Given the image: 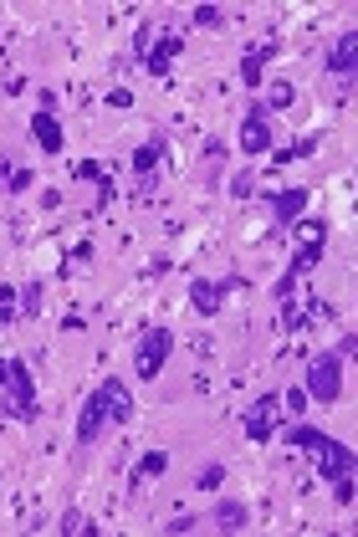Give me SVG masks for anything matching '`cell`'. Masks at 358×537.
<instances>
[{
    "label": "cell",
    "mask_w": 358,
    "mask_h": 537,
    "mask_svg": "<svg viewBox=\"0 0 358 537\" xmlns=\"http://www.w3.org/2000/svg\"><path fill=\"white\" fill-rule=\"evenodd\" d=\"M128 420H133V399H128L123 379H103L77 415V445H93L103 435V425H128Z\"/></svg>",
    "instance_id": "6da1fadb"
},
{
    "label": "cell",
    "mask_w": 358,
    "mask_h": 537,
    "mask_svg": "<svg viewBox=\"0 0 358 537\" xmlns=\"http://www.w3.org/2000/svg\"><path fill=\"white\" fill-rule=\"evenodd\" d=\"M287 440L318 456V476H323V481H348V476H353V451H348L343 440L323 435L318 425H292V435H287Z\"/></svg>",
    "instance_id": "7a4b0ae2"
},
{
    "label": "cell",
    "mask_w": 358,
    "mask_h": 537,
    "mask_svg": "<svg viewBox=\"0 0 358 537\" xmlns=\"http://www.w3.org/2000/svg\"><path fill=\"white\" fill-rule=\"evenodd\" d=\"M297 236H302V251L292 256L287 277L272 287V292H277V302H282V297H292V287H297V282L312 272V266L323 261V251H328V220H297Z\"/></svg>",
    "instance_id": "3957f363"
},
{
    "label": "cell",
    "mask_w": 358,
    "mask_h": 537,
    "mask_svg": "<svg viewBox=\"0 0 358 537\" xmlns=\"http://www.w3.org/2000/svg\"><path fill=\"white\" fill-rule=\"evenodd\" d=\"M0 394H6V415L36 420L41 399H36V379H31V364H26V358H11V364H6V384H0Z\"/></svg>",
    "instance_id": "277c9868"
},
{
    "label": "cell",
    "mask_w": 358,
    "mask_h": 537,
    "mask_svg": "<svg viewBox=\"0 0 358 537\" xmlns=\"http://www.w3.org/2000/svg\"><path fill=\"white\" fill-rule=\"evenodd\" d=\"M302 389H307L312 405H338V399H343V358L338 353H312Z\"/></svg>",
    "instance_id": "5b68a950"
},
{
    "label": "cell",
    "mask_w": 358,
    "mask_h": 537,
    "mask_svg": "<svg viewBox=\"0 0 358 537\" xmlns=\"http://www.w3.org/2000/svg\"><path fill=\"white\" fill-rule=\"evenodd\" d=\"M169 353H174V333H169L164 323L144 328V338H139V358H133V374H139V379H159L164 364H169Z\"/></svg>",
    "instance_id": "8992f818"
},
{
    "label": "cell",
    "mask_w": 358,
    "mask_h": 537,
    "mask_svg": "<svg viewBox=\"0 0 358 537\" xmlns=\"http://www.w3.org/2000/svg\"><path fill=\"white\" fill-rule=\"evenodd\" d=\"M282 420H287V410H282V394H261V399H251L246 405V440H256V445H266L277 430H282Z\"/></svg>",
    "instance_id": "52a82bcc"
},
{
    "label": "cell",
    "mask_w": 358,
    "mask_h": 537,
    "mask_svg": "<svg viewBox=\"0 0 358 537\" xmlns=\"http://www.w3.org/2000/svg\"><path fill=\"white\" fill-rule=\"evenodd\" d=\"M241 287V277H220V282H210V277H195L190 282V307L200 312V318H215L220 307H226V297Z\"/></svg>",
    "instance_id": "ba28073f"
},
{
    "label": "cell",
    "mask_w": 358,
    "mask_h": 537,
    "mask_svg": "<svg viewBox=\"0 0 358 537\" xmlns=\"http://www.w3.org/2000/svg\"><path fill=\"white\" fill-rule=\"evenodd\" d=\"M266 149H272V113H266L261 103H251L246 118H241V154L256 159V154H266Z\"/></svg>",
    "instance_id": "9c48e42d"
},
{
    "label": "cell",
    "mask_w": 358,
    "mask_h": 537,
    "mask_svg": "<svg viewBox=\"0 0 358 537\" xmlns=\"http://www.w3.org/2000/svg\"><path fill=\"white\" fill-rule=\"evenodd\" d=\"M307 200H312V190L307 185H287V190H277L272 200H266V210H272V220H277V226H297V220H302V210H307Z\"/></svg>",
    "instance_id": "30bf717a"
},
{
    "label": "cell",
    "mask_w": 358,
    "mask_h": 537,
    "mask_svg": "<svg viewBox=\"0 0 358 537\" xmlns=\"http://www.w3.org/2000/svg\"><path fill=\"white\" fill-rule=\"evenodd\" d=\"M179 52H185V36H174V31L154 36V41H149V52H144V72L164 77V72L174 67V57H179Z\"/></svg>",
    "instance_id": "8fae6325"
},
{
    "label": "cell",
    "mask_w": 358,
    "mask_h": 537,
    "mask_svg": "<svg viewBox=\"0 0 358 537\" xmlns=\"http://www.w3.org/2000/svg\"><path fill=\"white\" fill-rule=\"evenodd\" d=\"M277 57H282V41H277V36H266L261 47H251V52L241 57V82H246V87H261L266 62H277Z\"/></svg>",
    "instance_id": "7c38bea8"
},
{
    "label": "cell",
    "mask_w": 358,
    "mask_h": 537,
    "mask_svg": "<svg viewBox=\"0 0 358 537\" xmlns=\"http://www.w3.org/2000/svg\"><path fill=\"white\" fill-rule=\"evenodd\" d=\"M323 67L333 72V77H353V67H358V31H343L333 47H328V57H323Z\"/></svg>",
    "instance_id": "4fadbf2b"
},
{
    "label": "cell",
    "mask_w": 358,
    "mask_h": 537,
    "mask_svg": "<svg viewBox=\"0 0 358 537\" xmlns=\"http://www.w3.org/2000/svg\"><path fill=\"white\" fill-rule=\"evenodd\" d=\"M31 139L41 144V154H62V123H57V113H31Z\"/></svg>",
    "instance_id": "5bb4252c"
},
{
    "label": "cell",
    "mask_w": 358,
    "mask_h": 537,
    "mask_svg": "<svg viewBox=\"0 0 358 537\" xmlns=\"http://www.w3.org/2000/svg\"><path fill=\"white\" fill-rule=\"evenodd\" d=\"M210 522H215V532H246L251 527V512H246V502H215V512H210Z\"/></svg>",
    "instance_id": "9a60e30c"
},
{
    "label": "cell",
    "mask_w": 358,
    "mask_h": 537,
    "mask_svg": "<svg viewBox=\"0 0 358 537\" xmlns=\"http://www.w3.org/2000/svg\"><path fill=\"white\" fill-rule=\"evenodd\" d=\"M159 159H164V139H149V144L133 149V174H139V185H144V190L154 185V169H159Z\"/></svg>",
    "instance_id": "2e32d148"
},
{
    "label": "cell",
    "mask_w": 358,
    "mask_h": 537,
    "mask_svg": "<svg viewBox=\"0 0 358 537\" xmlns=\"http://www.w3.org/2000/svg\"><path fill=\"white\" fill-rule=\"evenodd\" d=\"M297 103V87L282 77V82H272V87H266V98H261V108L266 113H282V108H292Z\"/></svg>",
    "instance_id": "e0dca14e"
},
{
    "label": "cell",
    "mask_w": 358,
    "mask_h": 537,
    "mask_svg": "<svg viewBox=\"0 0 358 537\" xmlns=\"http://www.w3.org/2000/svg\"><path fill=\"white\" fill-rule=\"evenodd\" d=\"M164 471H169V451H144L139 466H133V481H154V476H164Z\"/></svg>",
    "instance_id": "ac0fdd59"
},
{
    "label": "cell",
    "mask_w": 358,
    "mask_h": 537,
    "mask_svg": "<svg viewBox=\"0 0 358 537\" xmlns=\"http://www.w3.org/2000/svg\"><path fill=\"white\" fill-rule=\"evenodd\" d=\"M21 318H41V302H47V292H41V282H26L21 292Z\"/></svg>",
    "instance_id": "d6986e66"
},
{
    "label": "cell",
    "mask_w": 358,
    "mask_h": 537,
    "mask_svg": "<svg viewBox=\"0 0 358 537\" xmlns=\"http://www.w3.org/2000/svg\"><path fill=\"white\" fill-rule=\"evenodd\" d=\"M21 318V297H16V287H0V328H11Z\"/></svg>",
    "instance_id": "ffe728a7"
},
{
    "label": "cell",
    "mask_w": 358,
    "mask_h": 537,
    "mask_svg": "<svg viewBox=\"0 0 358 537\" xmlns=\"http://www.w3.org/2000/svg\"><path fill=\"white\" fill-rule=\"evenodd\" d=\"M220 481H226V466H220V461H210V466L195 471V486L200 491H220Z\"/></svg>",
    "instance_id": "44dd1931"
},
{
    "label": "cell",
    "mask_w": 358,
    "mask_h": 537,
    "mask_svg": "<svg viewBox=\"0 0 358 537\" xmlns=\"http://www.w3.org/2000/svg\"><path fill=\"white\" fill-rule=\"evenodd\" d=\"M57 532H67V537H77V532H98V522H87V517H82L77 507H72V512H62Z\"/></svg>",
    "instance_id": "7402d4cb"
},
{
    "label": "cell",
    "mask_w": 358,
    "mask_h": 537,
    "mask_svg": "<svg viewBox=\"0 0 358 537\" xmlns=\"http://www.w3.org/2000/svg\"><path fill=\"white\" fill-rule=\"evenodd\" d=\"M312 149H318V133H307V139H297V144H287V149H277V164H287V159H307Z\"/></svg>",
    "instance_id": "603a6c76"
},
{
    "label": "cell",
    "mask_w": 358,
    "mask_h": 537,
    "mask_svg": "<svg viewBox=\"0 0 358 537\" xmlns=\"http://www.w3.org/2000/svg\"><path fill=\"white\" fill-rule=\"evenodd\" d=\"M307 318H302V307L292 302V297H282V333H297Z\"/></svg>",
    "instance_id": "cb8c5ba5"
},
{
    "label": "cell",
    "mask_w": 358,
    "mask_h": 537,
    "mask_svg": "<svg viewBox=\"0 0 358 537\" xmlns=\"http://www.w3.org/2000/svg\"><path fill=\"white\" fill-rule=\"evenodd\" d=\"M220 21H226L220 6H195V26H220Z\"/></svg>",
    "instance_id": "d4e9b609"
},
{
    "label": "cell",
    "mask_w": 358,
    "mask_h": 537,
    "mask_svg": "<svg viewBox=\"0 0 358 537\" xmlns=\"http://www.w3.org/2000/svg\"><path fill=\"white\" fill-rule=\"evenodd\" d=\"M302 405H307V389H287V394H282V410H287V415H302Z\"/></svg>",
    "instance_id": "484cf974"
},
{
    "label": "cell",
    "mask_w": 358,
    "mask_h": 537,
    "mask_svg": "<svg viewBox=\"0 0 358 537\" xmlns=\"http://www.w3.org/2000/svg\"><path fill=\"white\" fill-rule=\"evenodd\" d=\"M195 527H200V517H190V512H185V517H174L164 532H169V537H185V532H195Z\"/></svg>",
    "instance_id": "4316f807"
},
{
    "label": "cell",
    "mask_w": 358,
    "mask_h": 537,
    "mask_svg": "<svg viewBox=\"0 0 358 537\" xmlns=\"http://www.w3.org/2000/svg\"><path fill=\"white\" fill-rule=\"evenodd\" d=\"M6 190H11V195L31 190V169H11V179H6Z\"/></svg>",
    "instance_id": "83f0119b"
},
{
    "label": "cell",
    "mask_w": 358,
    "mask_h": 537,
    "mask_svg": "<svg viewBox=\"0 0 358 537\" xmlns=\"http://www.w3.org/2000/svg\"><path fill=\"white\" fill-rule=\"evenodd\" d=\"M77 179H93V185H98V179H108L98 164H77Z\"/></svg>",
    "instance_id": "f1b7e54d"
},
{
    "label": "cell",
    "mask_w": 358,
    "mask_h": 537,
    "mask_svg": "<svg viewBox=\"0 0 358 537\" xmlns=\"http://www.w3.org/2000/svg\"><path fill=\"white\" fill-rule=\"evenodd\" d=\"M231 195H241V200L251 195V174H236V179H231Z\"/></svg>",
    "instance_id": "f546056e"
},
{
    "label": "cell",
    "mask_w": 358,
    "mask_h": 537,
    "mask_svg": "<svg viewBox=\"0 0 358 537\" xmlns=\"http://www.w3.org/2000/svg\"><path fill=\"white\" fill-rule=\"evenodd\" d=\"M0 179H11V164L6 159H0Z\"/></svg>",
    "instance_id": "4dcf8cb0"
}]
</instances>
